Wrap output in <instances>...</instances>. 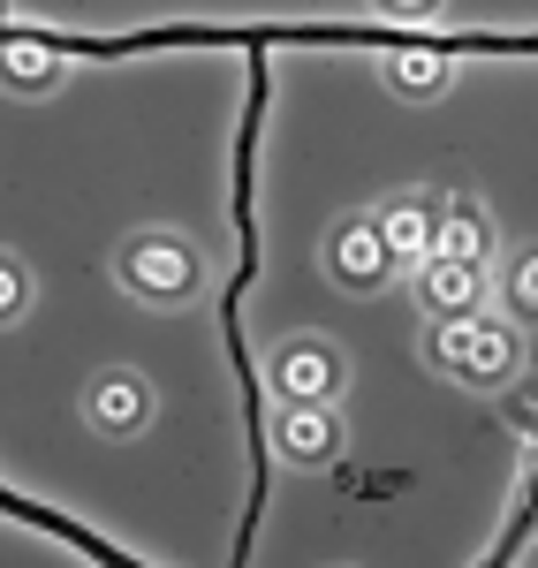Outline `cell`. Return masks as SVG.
Instances as JSON below:
<instances>
[{
    "mask_svg": "<svg viewBox=\"0 0 538 568\" xmlns=\"http://www.w3.org/2000/svg\"><path fill=\"white\" fill-rule=\"evenodd\" d=\"M500 304H508L516 326H531V318H538V258H531V251H508V265H500Z\"/></svg>",
    "mask_w": 538,
    "mask_h": 568,
    "instance_id": "cell-12",
    "label": "cell"
},
{
    "mask_svg": "<svg viewBox=\"0 0 538 568\" xmlns=\"http://www.w3.org/2000/svg\"><path fill=\"white\" fill-rule=\"evenodd\" d=\"M318 265H326V281L334 288H349V296H372V288H387L403 265L395 251L379 243V220L372 213H342L326 227V243H318Z\"/></svg>",
    "mask_w": 538,
    "mask_h": 568,
    "instance_id": "cell-4",
    "label": "cell"
},
{
    "mask_svg": "<svg viewBox=\"0 0 538 568\" xmlns=\"http://www.w3.org/2000/svg\"><path fill=\"white\" fill-rule=\"evenodd\" d=\"M266 447L281 463H296V470H326V463L342 455V417H334V402H281L266 417Z\"/></svg>",
    "mask_w": 538,
    "mask_h": 568,
    "instance_id": "cell-6",
    "label": "cell"
},
{
    "mask_svg": "<svg viewBox=\"0 0 538 568\" xmlns=\"http://www.w3.org/2000/svg\"><path fill=\"white\" fill-rule=\"evenodd\" d=\"M425 205H433V251L494 265V205H486L478 190H440V197H425Z\"/></svg>",
    "mask_w": 538,
    "mask_h": 568,
    "instance_id": "cell-8",
    "label": "cell"
},
{
    "mask_svg": "<svg viewBox=\"0 0 538 568\" xmlns=\"http://www.w3.org/2000/svg\"><path fill=\"white\" fill-rule=\"evenodd\" d=\"M31 304H39L31 265L16 258V251H0V334H8V326H23V318H31Z\"/></svg>",
    "mask_w": 538,
    "mask_h": 568,
    "instance_id": "cell-13",
    "label": "cell"
},
{
    "mask_svg": "<svg viewBox=\"0 0 538 568\" xmlns=\"http://www.w3.org/2000/svg\"><path fill=\"white\" fill-rule=\"evenodd\" d=\"M372 16H387V23H417V31H425V23L448 16V0H372Z\"/></svg>",
    "mask_w": 538,
    "mask_h": 568,
    "instance_id": "cell-14",
    "label": "cell"
},
{
    "mask_svg": "<svg viewBox=\"0 0 538 568\" xmlns=\"http://www.w3.org/2000/svg\"><path fill=\"white\" fill-rule=\"evenodd\" d=\"M61 84H69V61H61L53 45H31V39L0 45V91H16V99H45V91H61Z\"/></svg>",
    "mask_w": 538,
    "mask_h": 568,
    "instance_id": "cell-10",
    "label": "cell"
},
{
    "mask_svg": "<svg viewBox=\"0 0 538 568\" xmlns=\"http://www.w3.org/2000/svg\"><path fill=\"white\" fill-rule=\"evenodd\" d=\"M114 288L144 311H190L213 288V258L190 227H130L114 243Z\"/></svg>",
    "mask_w": 538,
    "mask_h": 568,
    "instance_id": "cell-2",
    "label": "cell"
},
{
    "mask_svg": "<svg viewBox=\"0 0 538 568\" xmlns=\"http://www.w3.org/2000/svg\"><path fill=\"white\" fill-rule=\"evenodd\" d=\"M379 243L395 251V265H417L425 251H433V205L425 197H395V205H379Z\"/></svg>",
    "mask_w": 538,
    "mask_h": 568,
    "instance_id": "cell-11",
    "label": "cell"
},
{
    "mask_svg": "<svg viewBox=\"0 0 538 568\" xmlns=\"http://www.w3.org/2000/svg\"><path fill=\"white\" fill-rule=\"evenodd\" d=\"M273 402H342L349 394V349L334 334H288L266 356Z\"/></svg>",
    "mask_w": 538,
    "mask_h": 568,
    "instance_id": "cell-3",
    "label": "cell"
},
{
    "mask_svg": "<svg viewBox=\"0 0 538 568\" xmlns=\"http://www.w3.org/2000/svg\"><path fill=\"white\" fill-rule=\"evenodd\" d=\"M425 364L463 394H508L531 364V342L516 318H494V311H455V318H425Z\"/></svg>",
    "mask_w": 538,
    "mask_h": 568,
    "instance_id": "cell-1",
    "label": "cell"
},
{
    "mask_svg": "<svg viewBox=\"0 0 538 568\" xmlns=\"http://www.w3.org/2000/svg\"><path fill=\"white\" fill-rule=\"evenodd\" d=\"M409 288H417V311H425V318H455V311H478L494 296V265L425 251V258L409 265Z\"/></svg>",
    "mask_w": 538,
    "mask_h": 568,
    "instance_id": "cell-7",
    "label": "cell"
},
{
    "mask_svg": "<svg viewBox=\"0 0 538 568\" xmlns=\"http://www.w3.org/2000/svg\"><path fill=\"white\" fill-rule=\"evenodd\" d=\"M379 84L403 106H433V99L455 91V53H440V45H395V53H379Z\"/></svg>",
    "mask_w": 538,
    "mask_h": 568,
    "instance_id": "cell-9",
    "label": "cell"
},
{
    "mask_svg": "<svg viewBox=\"0 0 538 568\" xmlns=\"http://www.w3.org/2000/svg\"><path fill=\"white\" fill-rule=\"evenodd\" d=\"M152 417H160V394H152V379H144V372H130V364L91 372V387H84V425H91L99 439H136V433H152Z\"/></svg>",
    "mask_w": 538,
    "mask_h": 568,
    "instance_id": "cell-5",
    "label": "cell"
}]
</instances>
